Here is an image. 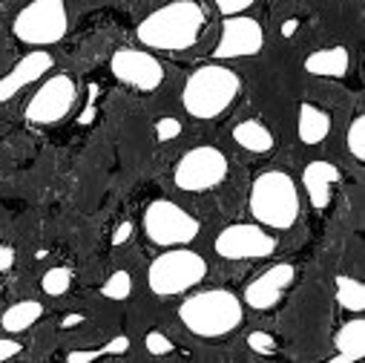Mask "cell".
<instances>
[{
  "instance_id": "e0dca14e",
  "label": "cell",
  "mask_w": 365,
  "mask_h": 363,
  "mask_svg": "<svg viewBox=\"0 0 365 363\" xmlns=\"http://www.w3.org/2000/svg\"><path fill=\"white\" fill-rule=\"evenodd\" d=\"M297 133H299V141L314 147V144H322L331 133V116L317 107V104H299V119H297Z\"/></svg>"
},
{
  "instance_id": "277c9868",
  "label": "cell",
  "mask_w": 365,
  "mask_h": 363,
  "mask_svg": "<svg viewBox=\"0 0 365 363\" xmlns=\"http://www.w3.org/2000/svg\"><path fill=\"white\" fill-rule=\"evenodd\" d=\"M250 214L256 225L288 231L299 219V191L285 170H264L250 185Z\"/></svg>"
},
{
  "instance_id": "d6986e66",
  "label": "cell",
  "mask_w": 365,
  "mask_h": 363,
  "mask_svg": "<svg viewBox=\"0 0 365 363\" xmlns=\"http://www.w3.org/2000/svg\"><path fill=\"white\" fill-rule=\"evenodd\" d=\"M233 141L239 147L250 150V153H267V150H273V133L262 121H256V119L239 121L233 127Z\"/></svg>"
},
{
  "instance_id": "5bb4252c",
  "label": "cell",
  "mask_w": 365,
  "mask_h": 363,
  "mask_svg": "<svg viewBox=\"0 0 365 363\" xmlns=\"http://www.w3.org/2000/svg\"><path fill=\"white\" fill-rule=\"evenodd\" d=\"M55 66V58L49 49H32L26 52L4 78H0V104L15 99L21 89H26L29 84L41 81L43 75H49V69Z\"/></svg>"
},
{
  "instance_id": "3957f363",
  "label": "cell",
  "mask_w": 365,
  "mask_h": 363,
  "mask_svg": "<svg viewBox=\"0 0 365 363\" xmlns=\"http://www.w3.org/2000/svg\"><path fill=\"white\" fill-rule=\"evenodd\" d=\"M239 93H242V78L230 66L207 64L190 72L185 89H181V104L193 119L210 121L227 113L239 99Z\"/></svg>"
},
{
  "instance_id": "f1b7e54d",
  "label": "cell",
  "mask_w": 365,
  "mask_h": 363,
  "mask_svg": "<svg viewBox=\"0 0 365 363\" xmlns=\"http://www.w3.org/2000/svg\"><path fill=\"white\" fill-rule=\"evenodd\" d=\"M216 9L225 15V18H233V15H242L245 9H250L256 0H213Z\"/></svg>"
},
{
  "instance_id": "484cf974",
  "label": "cell",
  "mask_w": 365,
  "mask_h": 363,
  "mask_svg": "<svg viewBox=\"0 0 365 363\" xmlns=\"http://www.w3.org/2000/svg\"><path fill=\"white\" fill-rule=\"evenodd\" d=\"M144 346H147L150 354H170V352L175 349V346L170 343V337L161 334V332H150V334L144 337Z\"/></svg>"
},
{
  "instance_id": "7402d4cb",
  "label": "cell",
  "mask_w": 365,
  "mask_h": 363,
  "mask_svg": "<svg viewBox=\"0 0 365 363\" xmlns=\"http://www.w3.org/2000/svg\"><path fill=\"white\" fill-rule=\"evenodd\" d=\"M127 349H130V337L118 334V337H113L107 346L86 349V352H69V354H66V363H93V360L107 357V354H124Z\"/></svg>"
},
{
  "instance_id": "d6a6232c",
  "label": "cell",
  "mask_w": 365,
  "mask_h": 363,
  "mask_svg": "<svg viewBox=\"0 0 365 363\" xmlns=\"http://www.w3.org/2000/svg\"><path fill=\"white\" fill-rule=\"evenodd\" d=\"M297 26H299V21H294V18H291V21H285V26H282V35H285V38H291V35L297 32Z\"/></svg>"
},
{
  "instance_id": "603a6c76",
  "label": "cell",
  "mask_w": 365,
  "mask_h": 363,
  "mask_svg": "<svg viewBox=\"0 0 365 363\" xmlns=\"http://www.w3.org/2000/svg\"><path fill=\"white\" fill-rule=\"evenodd\" d=\"M43 292L46 294H52V297H61V294H66L69 292V286H72V271L69 268H63V265H58V268H49L46 274H43Z\"/></svg>"
},
{
  "instance_id": "8992f818",
  "label": "cell",
  "mask_w": 365,
  "mask_h": 363,
  "mask_svg": "<svg viewBox=\"0 0 365 363\" xmlns=\"http://www.w3.org/2000/svg\"><path fill=\"white\" fill-rule=\"evenodd\" d=\"M69 29V15L63 0H29L15 18V38L35 49H46L63 41Z\"/></svg>"
},
{
  "instance_id": "cb8c5ba5",
  "label": "cell",
  "mask_w": 365,
  "mask_h": 363,
  "mask_svg": "<svg viewBox=\"0 0 365 363\" xmlns=\"http://www.w3.org/2000/svg\"><path fill=\"white\" fill-rule=\"evenodd\" d=\"M130 292H133V277L127 271H115V274H110V280L101 286V294L107 300H127Z\"/></svg>"
},
{
  "instance_id": "2e32d148",
  "label": "cell",
  "mask_w": 365,
  "mask_h": 363,
  "mask_svg": "<svg viewBox=\"0 0 365 363\" xmlns=\"http://www.w3.org/2000/svg\"><path fill=\"white\" fill-rule=\"evenodd\" d=\"M302 66L305 72L319 75V78H345L351 66V55L345 46H325V49L311 52Z\"/></svg>"
},
{
  "instance_id": "ffe728a7",
  "label": "cell",
  "mask_w": 365,
  "mask_h": 363,
  "mask_svg": "<svg viewBox=\"0 0 365 363\" xmlns=\"http://www.w3.org/2000/svg\"><path fill=\"white\" fill-rule=\"evenodd\" d=\"M41 314H43V306L38 300H21L4 312L0 326H4V332H9V334H21V332L32 329L41 320Z\"/></svg>"
},
{
  "instance_id": "f546056e",
  "label": "cell",
  "mask_w": 365,
  "mask_h": 363,
  "mask_svg": "<svg viewBox=\"0 0 365 363\" xmlns=\"http://www.w3.org/2000/svg\"><path fill=\"white\" fill-rule=\"evenodd\" d=\"M21 349H24V343H18L12 337H0V363L15 357V354H21Z\"/></svg>"
},
{
  "instance_id": "9c48e42d",
  "label": "cell",
  "mask_w": 365,
  "mask_h": 363,
  "mask_svg": "<svg viewBox=\"0 0 365 363\" xmlns=\"http://www.w3.org/2000/svg\"><path fill=\"white\" fill-rule=\"evenodd\" d=\"M78 101V86L69 75L58 72V75H49L38 89H35V96L29 99L24 116L26 121L32 124H58L63 121L72 107Z\"/></svg>"
},
{
  "instance_id": "5b68a950",
  "label": "cell",
  "mask_w": 365,
  "mask_h": 363,
  "mask_svg": "<svg viewBox=\"0 0 365 363\" xmlns=\"http://www.w3.org/2000/svg\"><path fill=\"white\" fill-rule=\"evenodd\" d=\"M207 277V259L187 248H170L150 262L147 286L155 297H178L196 289Z\"/></svg>"
},
{
  "instance_id": "7c38bea8",
  "label": "cell",
  "mask_w": 365,
  "mask_h": 363,
  "mask_svg": "<svg viewBox=\"0 0 365 363\" xmlns=\"http://www.w3.org/2000/svg\"><path fill=\"white\" fill-rule=\"evenodd\" d=\"M264 46V32L256 18L233 15L222 21V35L213 49L216 61H233V58H250L259 55Z\"/></svg>"
},
{
  "instance_id": "4fadbf2b",
  "label": "cell",
  "mask_w": 365,
  "mask_h": 363,
  "mask_svg": "<svg viewBox=\"0 0 365 363\" xmlns=\"http://www.w3.org/2000/svg\"><path fill=\"white\" fill-rule=\"evenodd\" d=\"M294 277H297L294 262H277V265L264 268L256 280L247 283V289H245V303H247L250 309H256V312L277 309L279 300L285 297V292L291 289Z\"/></svg>"
},
{
  "instance_id": "44dd1931",
  "label": "cell",
  "mask_w": 365,
  "mask_h": 363,
  "mask_svg": "<svg viewBox=\"0 0 365 363\" xmlns=\"http://www.w3.org/2000/svg\"><path fill=\"white\" fill-rule=\"evenodd\" d=\"M334 283H336V303L345 312L359 314L365 309V286L359 280H354V277H345V274H339Z\"/></svg>"
},
{
  "instance_id": "83f0119b",
  "label": "cell",
  "mask_w": 365,
  "mask_h": 363,
  "mask_svg": "<svg viewBox=\"0 0 365 363\" xmlns=\"http://www.w3.org/2000/svg\"><path fill=\"white\" fill-rule=\"evenodd\" d=\"M175 136H181V121L178 119H158L155 121V139L158 141H170Z\"/></svg>"
},
{
  "instance_id": "4dcf8cb0",
  "label": "cell",
  "mask_w": 365,
  "mask_h": 363,
  "mask_svg": "<svg viewBox=\"0 0 365 363\" xmlns=\"http://www.w3.org/2000/svg\"><path fill=\"white\" fill-rule=\"evenodd\" d=\"M12 265H15V251L6 242H0V271H9Z\"/></svg>"
},
{
  "instance_id": "ac0fdd59",
  "label": "cell",
  "mask_w": 365,
  "mask_h": 363,
  "mask_svg": "<svg viewBox=\"0 0 365 363\" xmlns=\"http://www.w3.org/2000/svg\"><path fill=\"white\" fill-rule=\"evenodd\" d=\"M334 346H336V357L331 363H356V360H362V354H365V320L362 317L348 320L336 332Z\"/></svg>"
},
{
  "instance_id": "52a82bcc",
  "label": "cell",
  "mask_w": 365,
  "mask_h": 363,
  "mask_svg": "<svg viewBox=\"0 0 365 363\" xmlns=\"http://www.w3.org/2000/svg\"><path fill=\"white\" fill-rule=\"evenodd\" d=\"M144 234L158 248H187L199 237V219L170 199H155L144 211Z\"/></svg>"
},
{
  "instance_id": "6da1fadb",
  "label": "cell",
  "mask_w": 365,
  "mask_h": 363,
  "mask_svg": "<svg viewBox=\"0 0 365 363\" xmlns=\"http://www.w3.org/2000/svg\"><path fill=\"white\" fill-rule=\"evenodd\" d=\"M205 26H207V12L199 0H170V4L150 12L138 24L135 35L147 49L181 52L199 44Z\"/></svg>"
},
{
  "instance_id": "ba28073f",
  "label": "cell",
  "mask_w": 365,
  "mask_h": 363,
  "mask_svg": "<svg viewBox=\"0 0 365 363\" xmlns=\"http://www.w3.org/2000/svg\"><path fill=\"white\" fill-rule=\"evenodd\" d=\"M227 156L213 147V144H199L190 147L185 156L178 159L175 170H173V182L178 191L185 194H205L219 188L225 176H227Z\"/></svg>"
},
{
  "instance_id": "30bf717a",
  "label": "cell",
  "mask_w": 365,
  "mask_h": 363,
  "mask_svg": "<svg viewBox=\"0 0 365 363\" xmlns=\"http://www.w3.org/2000/svg\"><path fill=\"white\" fill-rule=\"evenodd\" d=\"M213 248L222 259H264L277 251V237L256 222H242L227 225L216 237Z\"/></svg>"
},
{
  "instance_id": "836d02e7",
  "label": "cell",
  "mask_w": 365,
  "mask_h": 363,
  "mask_svg": "<svg viewBox=\"0 0 365 363\" xmlns=\"http://www.w3.org/2000/svg\"><path fill=\"white\" fill-rule=\"evenodd\" d=\"M81 320H83V317H81V314H66V317H63V326H66V329H69V326H78V323H81Z\"/></svg>"
},
{
  "instance_id": "7a4b0ae2",
  "label": "cell",
  "mask_w": 365,
  "mask_h": 363,
  "mask_svg": "<svg viewBox=\"0 0 365 363\" xmlns=\"http://www.w3.org/2000/svg\"><path fill=\"white\" fill-rule=\"evenodd\" d=\"M178 320L196 337H227L245 323V303L227 289L196 292L178 306Z\"/></svg>"
},
{
  "instance_id": "d4e9b609",
  "label": "cell",
  "mask_w": 365,
  "mask_h": 363,
  "mask_svg": "<svg viewBox=\"0 0 365 363\" xmlns=\"http://www.w3.org/2000/svg\"><path fill=\"white\" fill-rule=\"evenodd\" d=\"M345 147H348V153H351L356 161L365 159V116H356V119L351 121V127H348V133H345Z\"/></svg>"
},
{
  "instance_id": "4316f807",
  "label": "cell",
  "mask_w": 365,
  "mask_h": 363,
  "mask_svg": "<svg viewBox=\"0 0 365 363\" xmlns=\"http://www.w3.org/2000/svg\"><path fill=\"white\" fill-rule=\"evenodd\" d=\"M247 343L259 354H273V352H277V340H273V334H267V332H253L247 337Z\"/></svg>"
},
{
  "instance_id": "1f68e13d",
  "label": "cell",
  "mask_w": 365,
  "mask_h": 363,
  "mask_svg": "<svg viewBox=\"0 0 365 363\" xmlns=\"http://www.w3.org/2000/svg\"><path fill=\"white\" fill-rule=\"evenodd\" d=\"M133 237V222H121L115 231H113V245H121V242H127Z\"/></svg>"
},
{
  "instance_id": "9a60e30c",
  "label": "cell",
  "mask_w": 365,
  "mask_h": 363,
  "mask_svg": "<svg viewBox=\"0 0 365 363\" xmlns=\"http://www.w3.org/2000/svg\"><path fill=\"white\" fill-rule=\"evenodd\" d=\"M336 182H339V167L331 164V161H325V159H314L302 170V185H305L308 199H311V205L317 211H325L331 205Z\"/></svg>"
},
{
  "instance_id": "8fae6325",
  "label": "cell",
  "mask_w": 365,
  "mask_h": 363,
  "mask_svg": "<svg viewBox=\"0 0 365 363\" xmlns=\"http://www.w3.org/2000/svg\"><path fill=\"white\" fill-rule=\"evenodd\" d=\"M110 69L113 75L127 84V86H135L141 93H153V89L161 86L164 81V66L155 55H150L147 49H118L113 58H110Z\"/></svg>"
}]
</instances>
